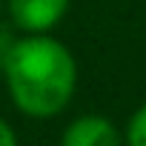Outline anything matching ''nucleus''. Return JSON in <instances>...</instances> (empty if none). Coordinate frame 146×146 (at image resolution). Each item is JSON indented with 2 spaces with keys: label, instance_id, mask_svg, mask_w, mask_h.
<instances>
[{
  "label": "nucleus",
  "instance_id": "obj_5",
  "mask_svg": "<svg viewBox=\"0 0 146 146\" xmlns=\"http://www.w3.org/2000/svg\"><path fill=\"white\" fill-rule=\"evenodd\" d=\"M15 40H17V37L9 32V26L0 23V72H3V66H6V60H9V52H12Z\"/></svg>",
  "mask_w": 146,
  "mask_h": 146
},
{
  "label": "nucleus",
  "instance_id": "obj_1",
  "mask_svg": "<svg viewBox=\"0 0 146 146\" xmlns=\"http://www.w3.org/2000/svg\"><path fill=\"white\" fill-rule=\"evenodd\" d=\"M15 106L29 117L60 115L78 89V60L52 35H20L3 66Z\"/></svg>",
  "mask_w": 146,
  "mask_h": 146
},
{
  "label": "nucleus",
  "instance_id": "obj_4",
  "mask_svg": "<svg viewBox=\"0 0 146 146\" xmlns=\"http://www.w3.org/2000/svg\"><path fill=\"white\" fill-rule=\"evenodd\" d=\"M123 140H126V146H146V103L129 117Z\"/></svg>",
  "mask_w": 146,
  "mask_h": 146
},
{
  "label": "nucleus",
  "instance_id": "obj_3",
  "mask_svg": "<svg viewBox=\"0 0 146 146\" xmlns=\"http://www.w3.org/2000/svg\"><path fill=\"white\" fill-rule=\"evenodd\" d=\"M60 146H123V135L103 115H80L63 129Z\"/></svg>",
  "mask_w": 146,
  "mask_h": 146
},
{
  "label": "nucleus",
  "instance_id": "obj_2",
  "mask_svg": "<svg viewBox=\"0 0 146 146\" xmlns=\"http://www.w3.org/2000/svg\"><path fill=\"white\" fill-rule=\"evenodd\" d=\"M72 0H6L9 20L20 35H52Z\"/></svg>",
  "mask_w": 146,
  "mask_h": 146
},
{
  "label": "nucleus",
  "instance_id": "obj_6",
  "mask_svg": "<svg viewBox=\"0 0 146 146\" xmlns=\"http://www.w3.org/2000/svg\"><path fill=\"white\" fill-rule=\"evenodd\" d=\"M0 146H17V135L3 117H0Z\"/></svg>",
  "mask_w": 146,
  "mask_h": 146
}]
</instances>
